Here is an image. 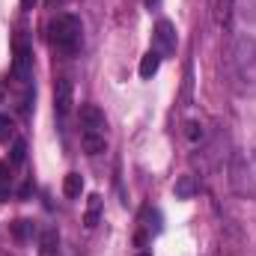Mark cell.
<instances>
[{"mask_svg": "<svg viewBox=\"0 0 256 256\" xmlns=\"http://www.w3.org/2000/svg\"><path fill=\"white\" fill-rule=\"evenodd\" d=\"M48 36H51V45H54L60 54L72 57V54H78L80 45H84V24H80L78 15L63 12V15H57V18L48 24Z\"/></svg>", "mask_w": 256, "mask_h": 256, "instance_id": "obj_1", "label": "cell"}, {"mask_svg": "<svg viewBox=\"0 0 256 256\" xmlns=\"http://www.w3.org/2000/svg\"><path fill=\"white\" fill-rule=\"evenodd\" d=\"M232 74L242 92H256V39L238 36L232 48Z\"/></svg>", "mask_w": 256, "mask_h": 256, "instance_id": "obj_2", "label": "cell"}, {"mask_svg": "<svg viewBox=\"0 0 256 256\" xmlns=\"http://www.w3.org/2000/svg\"><path fill=\"white\" fill-rule=\"evenodd\" d=\"M12 78L21 84V90L33 86V48H30L24 30H18V36L12 42Z\"/></svg>", "mask_w": 256, "mask_h": 256, "instance_id": "obj_3", "label": "cell"}, {"mask_svg": "<svg viewBox=\"0 0 256 256\" xmlns=\"http://www.w3.org/2000/svg\"><path fill=\"white\" fill-rule=\"evenodd\" d=\"M230 185H232V191L242 194V196H256V182L254 176H250V170H248V164H244V158L242 155H236V161H232V167H230Z\"/></svg>", "mask_w": 256, "mask_h": 256, "instance_id": "obj_4", "label": "cell"}, {"mask_svg": "<svg viewBox=\"0 0 256 256\" xmlns=\"http://www.w3.org/2000/svg\"><path fill=\"white\" fill-rule=\"evenodd\" d=\"M152 39H155V51H158L161 57H170V54H176L179 36H176V27H173V21L161 18V21L155 24V33H152Z\"/></svg>", "mask_w": 256, "mask_h": 256, "instance_id": "obj_5", "label": "cell"}, {"mask_svg": "<svg viewBox=\"0 0 256 256\" xmlns=\"http://www.w3.org/2000/svg\"><path fill=\"white\" fill-rule=\"evenodd\" d=\"M72 104H74V90H72V80H68V78H57V80H54V114H57V120H60V122H66V120H68Z\"/></svg>", "mask_w": 256, "mask_h": 256, "instance_id": "obj_6", "label": "cell"}, {"mask_svg": "<svg viewBox=\"0 0 256 256\" xmlns=\"http://www.w3.org/2000/svg\"><path fill=\"white\" fill-rule=\"evenodd\" d=\"M80 134H108V116L96 104L80 108Z\"/></svg>", "mask_w": 256, "mask_h": 256, "instance_id": "obj_7", "label": "cell"}, {"mask_svg": "<svg viewBox=\"0 0 256 256\" xmlns=\"http://www.w3.org/2000/svg\"><path fill=\"white\" fill-rule=\"evenodd\" d=\"M102 214H104V200H102V194H90L86 212H84V226H86V230H96V226L102 224Z\"/></svg>", "mask_w": 256, "mask_h": 256, "instance_id": "obj_8", "label": "cell"}, {"mask_svg": "<svg viewBox=\"0 0 256 256\" xmlns=\"http://www.w3.org/2000/svg\"><path fill=\"white\" fill-rule=\"evenodd\" d=\"M36 254L39 256H60V232L57 230H42L39 242H36Z\"/></svg>", "mask_w": 256, "mask_h": 256, "instance_id": "obj_9", "label": "cell"}, {"mask_svg": "<svg viewBox=\"0 0 256 256\" xmlns=\"http://www.w3.org/2000/svg\"><path fill=\"white\" fill-rule=\"evenodd\" d=\"M158 68H161V54H158V51H146L143 60H140V68H137L140 78H143V80H152V78L158 74Z\"/></svg>", "mask_w": 256, "mask_h": 256, "instance_id": "obj_10", "label": "cell"}, {"mask_svg": "<svg viewBox=\"0 0 256 256\" xmlns=\"http://www.w3.org/2000/svg\"><path fill=\"white\" fill-rule=\"evenodd\" d=\"M80 143H84L86 155H102V152H108V134H80Z\"/></svg>", "mask_w": 256, "mask_h": 256, "instance_id": "obj_11", "label": "cell"}, {"mask_svg": "<svg viewBox=\"0 0 256 256\" xmlns=\"http://www.w3.org/2000/svg\"><path fill=\"white\" fill-rule=\"evenodd\" d=\"M12 238H18V242H30L33 236H36V224L33 220H27V218H18V220H12Z\"/></svg>", "mask_w": 256, "mask_h": 256, "instance_id": "obj_12", "label": "cell"}, {"mask_svg": "<svg viewBox=\"0 0 256 256\" xmlns=\"http://www.w3.org/2000/svg\"><path fill=\"white\" fill-rule=\"evenodd\" d=\"M196 191H200V185H196V179H194V176H179V179H176V185H173L176 200H191Z\"/></svg>", "mask_w": 256, "mask_h": 256, "instance_id": "obj_13", "label": "cell"}, {"mask_svg": "<svg viewBox=\"0 0 256 256\" xmlns=\"http://www.w3.org/2000/svg\"><path fill=\"white\" fill-rule=\"evenodd\" d=\"M63 194L68 200H80V194H84V176H80V173H66Z\"/></svg>", "mask_w": 256, "mask_h": 256, "instance_id": "obj_14", "label": "cell"}, {"mask_svg": "<svg viewBox=\"0 0 256 256\" xmlns=\"http://www.w3.org/2000/svg\"><path fill=\"white\" fill-rule=\"evenodd\" d=\"M9 194H12V164L0 161V202L9 200Z\"/></svg>", "mask_w": 256, "mask_h": 256, "instance_id": "obj_15", "label": "cell"}, {"mask_svg": "<svg viewBox=\"0 0 256 256\" xmlns=\"http://www.w3.org/2000/svg\"><path fill=\"white\" fill-rule=\"evenodd\" d=\"M185 140H188L191 146H200V143L206 140V128H202V122H196V120H191V122L185 126Z\"/></svg>", "mask_w": 256, "mask_h": 256, "instance_id": "obj_16", "label": "cell"}, {"mask_svg": "<svg viewBox=\"0 0 256 256\" xmlns=\"http://www.w3.org/2000/svg\"><path fill=\"white\" fill-rule=\"evenodd\" d=\"M232 6H236V0H218V3H214V18H218V24H230Z\"/></svg>", "mask_w": 256, "mask_h": 256, "instance_id": "obj_17", "label": "cell"}, {"mask_svg": "<svg viewBox=\"0 0 256 256\" xmlns=\"http://www.w3.org/2000/svg\"><path fill=\"white\" fill-rule=\"evenodd\" d=\"M143 226L149 232H161V214H158V208H146L143 212Z\"/></svg>", "mask_w": 256, "mask_h": 256, "instance_id": "obj_18", "label": "cell"}, {"mask_svg": "<svg viewBox=\"0 0 256 256\" xmlns=\"http://www.w3.org/2000/svg\"><path fill=\"white\" fill-rule=\"evenodd\" d=\"M24 158H27V143L18 137V140L12 143V155H9V164H24Z\"/></svg>", "mask_w": 256, "mask_h": 256, "instance_id": "obj_19", "label": "cell"}, {"mask_svg": "<svg viewBox=\"0 0 256 256\" xmlns=\"http://www.w3.org/2000/svg\"><path fill=\"white\" fill-rule=\"evenodd\" d=\"M6 140H12V120L6 114H0V143H6Z\"/></svg>", "mask_w": 256, "mask_h": 256, "instance_id": "obj_20", "label": "cell"}, {"mask_svg": "<svg viewBox=\"0 0 256 256\" xmlns=\"http://www.w3.org/2000/svg\"><path fill=\"white\" fill-rule=\"evenodd\" d=\"M66 3H68V0H45L48 9H60V6H66Z\"/></svg>", "mask_w": 256, "mask_h": 256, "instance_id": "obj_21", "label": "cell"}, {"mask_svg": "<svg viewBox=\"0 0 256 256\" xmlns=\"http://www.w3.org/2000/svg\"><path fill=\"white\" fill-rule=\"evenodd\" d=\"M143 3H146V9H158L161 6V0H143Z\"/></svg>", "mask_w": 256, "mask_h": 256, "instance_id": "obj_22", "label": "cell"}, {"mask_svg": "<svg viewBox=\"0 0 256 256\" xmlns=\"http://www.w3.org/2000/svg\"><path fill=\"white\" fill-rule=\"evenodd\" d=\"M21 6H24V9H33V6H36V0H21Z\"/></svg>", "mask_w": 256, "mask_h": 256, "instance_id": "obj_23", "label": "cell"}]
</instances>
